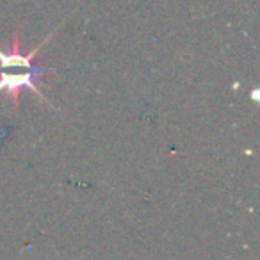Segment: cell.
<instances>
[{"label": "cell", "instance_id": "obj_1", "mask_svg": "<svg viewBox=\"0 0 260 260\" xmlns=\"http://www.w3.org/2000/svg\"><path fill=\"white\" fill-rule=\"evenodd\" d=\"M52 36L43 40L36 48L23 54L20 50V38L15 34L13 38V45L9 50H2L0 48V93H6L15 104V109L20 105V94L23 89L32 91L40 98L48 102L47 94L40 89V82L43 80V75H47L48 70L43 66L36 64V54L41 50L43 45L50 41Z\"/></svg>", "mask_w": 260, "mask_h": 260}]
</instances>
